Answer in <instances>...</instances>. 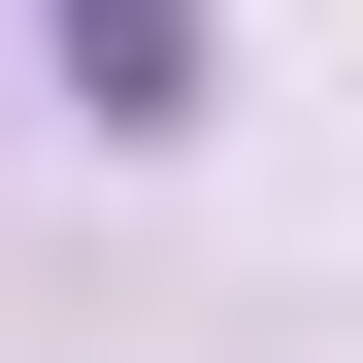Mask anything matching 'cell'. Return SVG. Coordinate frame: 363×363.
I'll use <instances>...</instances> for the list:
<instances>
[{"label": "cell", "instance_id": "6da1fadb", "mask_svg": "<svg viewBox=\"0 0 363 363\" xmlns=\"http://www.w3.org/2000/svg\"><path fill=\"white\" fill-rule=\"evenodd\" d=\"M67 99L99 133H199V0H67Z\"/></svg>", "mask_w": 363, "mask_h": 363}]
</instances>
